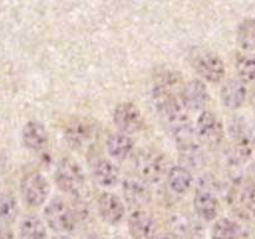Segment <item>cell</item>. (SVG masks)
<instances>
[{
  "label": "cell",
  "mask_w": 255,
  "mask_h": 239,
  "mask_svg": "<svg viewBox=\"0 0 255 239\" xmlns=\"http://www.w3.org/2000/svg\"><path fill=\"white\" fill-rule=\"evenodd\" d=\"M133 166L138 178L147 184L159 183L168 173L167 157L156 148L139 149L134 157Z\"/></svg>",
  "instance_id": "obj_1"
},
{
  "label": "cell",
  "mask_w": 255,
  "mask_h": 239,
  "mask_svg": "<svg viewBox=\"0 0 255 239\" xmlns=\"http://www.w3.org/2000/svg\"><path fill=\"white\" fill-rule=\"evenodd\" d=\"M56 186L64 193L72 197L84 196L86 189V177L82 167L70 157H62L55 171Z\"/></svg>",
  "instance_id": "obj_2"
},
{
  "label": "cell",
  "mask_w": 255,
  "mask_h": 239,
  "mask_svg": "<svg viewBox=\"0 0 255 239\" xmlns=\"http://www.w3.org/2000/svg\"><path fill=\"white\" fill-rule=\"evenodd\" d=\"M97 136V126L87 117H74L66 122L64 127V137L66 143L75 151L90 148Z\"/></svg>",
  "instance_id": "obj_3"
},
{
  "label": "cell",
  "mask_w": 255,
  "mask_h": 239,
  "mask_svg": "<svg viewBox=\"0 0 255 239\" xmlns=\"http://www.w3.org/2000/svg\"><path fill=\"white\" fill-rule=\"evenodd\" d=\"M194 71L211 84H218L226 76V65L222 57L211 50L197 49L191 55Z\"/></svg>",
  "instance_id": "obj_4"
},
{
  "label": "cell",
  "mask_w": 255,
  "mask_h": 239,
  "mask_svg": "<svg viewBox=\"0 0 255 239\" xmlns=\"http://www.w3.org/2000/svg\"><path fill=\"white\" fill-rule=\"evenodd\" d=\"M44 217L47 226L57 233H70L77 223L74 209L64 198L55 197L44 209Z\"/></svg>",
  "instance_id": "obj_5"
},
{
  "label": "cell",
  "mask_w": 255,
  "mask_h": 239,
  "mask_svg": "<svg viewBox=\"0 0 255 239\" xmlns=\"http://www.w3.org/2000/svg\"><path fill=\"white\" fill-rule=\"evenodd\" d=\"M20 192L27 206L37 208L46 202L50 193V184L44 174L31 171L21 178Z\"/></svg>",
  "instance_id": "obj_6"
},
{
  "label": "cell",
  "mask_w": 255,
  "mask_h": 239,
  "mask_svg": "<svg viewBox=\"0 0 255 239\" xmlns=\"http://www.w3.org/2000/svg\"><path fill=\"white\" fill-rule=\"evenodd\" d=\"M196 133L202 143L214 148L218 147L224 139V126L213 111L203 110L197 120Z\"/></svg>",
  "instance_id": "obj_7"
},
{
  "label": "cell",
  "mask_w": 255,
  "mask_h": 239,
  "mask_svg": "<svg viewBox=\"0 0 255 239\" xmlns=\"http://www.w3.org/2000/svg\"><path fill=\"white\" fill-rule=\"evenodd\" d=\"M112 120L120 132L128 136L139 132L144 126V119L141 110L131 101H125L117 105L114 110Z\"/></svg>",
  "instance_id": "obj_8"
},
{
  "label": "cell",
  "mask_w": 255,
  "mask_h": 239,
  "mask_svg": "<svg viewBox=\"0 0 255 239\" xmlns=\"http://www.w3.org/2000/svg\"><path fill=\"white\" fill-rule=\"evenodd\" d=\"M229 134L232 139V148L238 159L246 161L253 154L255 139L253 132L243 119H234L229 124Z\"/></svg>",
  "instance_id": "obj_9"
},
{
  "label": "cell",
  "mask_w": 255,
  "mask_h": 239,
  "mask_svg": "<svg viewBox=\"0 0 255 239\" xmlns=\"http://www.w3.org/2000/svg\"><path fill=\"white\" fill-rule=\"evenodd\" d=\"M127 224L129 234L133 239H154L159 234L156 218L142 209L132 212Z\"/></svg>",
  "instance_id": "obj_10"
},
{
  "label": "cell",
  "mask_w": 255,
  "mask_h": 239,
  "mask_svg": "<svg viewBox=\"0 0 255 239\" xmlns=\"http://www.w3.org/2000/svg\"><path fill=\"white\" fill-rule=\"evenodd\" d=\"M209 92L207 85L202 80L192 79L183 86L181 100L186 110L189 111H203L209 102Z\"/></svg>",
  "instance_id": "obj_11"
},
{
  "label": "cell",
  "mask_w": 255,
  "mask_h": 239,
  "mask_svg": "<svg viewBox=\"0 0 255 239\" xmlns=\"http://www.w3.org/2000/svg\"><path fill=\"white\" fill-rule=\"evenodd\" d=\"M97 211L104 222L111 226H117L124 221L126 207L119 196L111 192H104L100 194L97 201Z\"/></svg>",
  "instance_id": "obj_12"
},
{
  "label": "cell",
  "mask_w": 255,
  "mask_h": 239,
  "mask_svg": "<svg viewBox=\"0 0 255 239\" xmlns=\"http://www.w3.org/2000/svg\"><path fill=\"white\" fill-rule=\"evenodd\" d=\"M193 208L199 219L204 222H212L218 217L221 206L218 198L211 188L201 187L194 194Z\"/></svg>",
  "instance_id": "obj_13"
},
{
  "label": "cell",
  "mask_w": 255,
  "mask_h": 239,
  "mask_svg": "<svg viewBox=\"0 0 255 239\" xmlns=\"http://www.w3.org/2000/svg\"><path fill=\"white\" fill-rule=\"evenodd\" d=\"M122 193L129 206L137 209L148 206L152 201V192L148 184L139 178H126L122 182Z\"/></svg>",
  "instance_id": "obj_14"
},
{
  "label": "cell",
  "mask_w": 255,
  "mask_h": 239,
  "mask_svg": "<svg viewBox=\"0 0 255 239\" xmlns=\"http://www.w3.org/2000/svg\"><path fill=\"white\" fill-rule=\"evenodd\" d=\"M171 231L176 239H203L204 237L201 222L188 214H176L172 217Z\"/></svg>",
  "instance_id": "obj_15"
},
{
  "label": "cell",
  "mask_w": 255,
  "mask_h": 239,
  "mask_svg": "<svg viewBox=\"0 0 255 239\" xmlns=\"http://www.w3.org/2000/svg\"><path fill=\"white\" fill-rule=\"evenodd\" d=\"M248 97L247 85L239 79H228L221 89V101L229 110H238L246 104Z\"/></svg>",
  "instance_id": "obj_16"
},
{
  "label": "cell",
  "mask_w": 255,
  "mask_h": 239,
  "mask_svg": "<svg viewBox=\"0 0 255 239\" xmlns=\"http://www.w3.org/2000/svg\"><path fill=\"white\" fill-rule=\"evenodd\" d=\"M21 139L24 146L32 152H41L49 143V133L46 127L39 121H29L22 128Z\"/></svg>",
  "instance_id": "obj_17"
},
{
  "label": "cell",
  "mask_w": 255,
  "mask_h": 239,
  "mask_svg": "<svg viewBox=\"0 0 255 239\" xmlns=\"http://www.w3.org/2000/svg\"><path fill=\"white\" fill-rule=\"evenodd\" d=\"M92 174L97 183L104 188L115 187L120 181V169L111 159L99 158L92 167Z\"/></svg>",
  "instance_id": "obj_18"
},
{
  "label": "cell",
  "mask_w": 255,
  "mask_h": 239,
  "mask_svg": "<svg viewBox=\"0 0 255 239\" xmlns=\"http://www.w3.org/2000/svg\"><path fill=\"white\" fill-rule=\"evenodd\" d=\"M106 148L110 157L117 161H125L131 156L134 148V141L131 136L122 132H115L107 138Z\"/></svg>",
  "instance_id": "obj_19"
},
{
  "label": "cell",
  "mask_w": 255,
  "mask_h": 239,
  "mask_svg": "<svg viewBox=\"0 0 255 239\" xmlns=\"http://www.w3.org/2000/svg\"><path fill=\"white\" fill-rule=\"evenodd\" d=\"M167 183L169 189L176 194L188 193L189 189L193 186V174L191 169L183 166H174L168 169L167 173Z\"/></svg>",
  "instance_id": "obj_20"
},
{
  "label": "cell",
  "mask_w": 255,
  "mask_h": 239,
  "mask_svg": "<svg viewBox=\"0 0 255 239\" xmlns=\"http://www.w3.org/2000/svg\"><path fill=\"white\" fill-rule=\"evenodd\" d=\"M179 159L186 168L199 169L206 164V154L202 147L194 141L179 144Z\"/></svg>",
  "instance_id": "obj_21"
},
{
  "label": "cell",
  "mask_w": 255,
  "mask_h": 239,
  "mask_svg": "<svg viewBox=\"0 0 255 239\" xmlns=\"http://www.w3.org/2000/svg\"><path fill=\"white\" fill-rule=\"evenodd\" d=\"M20 239H46L47 232L44 222L37 216H27L20 223Z\"/></svg>",
  "instance_id": "obj_22"
},
{
  "label": "cell",
  "mask_w": 255,
  "mask_h": 239,
  "mask_svg": "<svg viewBox=\"0 0 255 239\" xmlns=\"http://www.w3.org/2000/svg\"><path fill=\"white\" fill-rule=\"evenodd\" d=\"M238 46L246 52L255 51V19L247 17L237 29Z\"/></svg>",
  "instance_id": "obj_23"
},
{
  "label": "cell",
  "mask_w": 255,
  "mask_h": 239,
  "mask_svg": "<svg viewBox=\"0 0 255 239\" xmlns=\"http://www.w3.org/2000/svg\"><path fill=\"white\" fill-rule=\"evenodd\" d=\"M17 213H19V206L14 196L6 192H0V223L2 226H7L15 222Z\"/></svg>",
  "instance_id": "obj_24"
},
{
  "label": "cell",
  "mask_w": 255,
  "mask_h": 239,
  "mask_svg": "<svg viewBox=\"0 0 255 239\" xmlns=\"http://www.w3.org/2000/svg\"><path fill=\"white\" fill-rule=\"evenodd\" d=\"M241 229L234 221L229 218H221L212 228L211 239H239Z\"/></svg>",
  "instance_id": "obj_25"
},
{
  "label": "cell",
  "mask_w": 255,
  "mask_h": 239,
  "mask_svg": "<svg viewBox=\"0 0 255 239\" xmlns=\"http://www.w3.org/2000/svg\"><path fill=\"white\" fill-rule=\"evenodd\" d=\"M236 70L238 79L247 82H255V57L248 54H238L236 56Z\"/></svg>",
  "instance_id": "obj_26"
},
{
  "label": "cell",
  "mask_w": 255,
  "mask_h": 239,
  "mask_svg": "<svg viewBox=\"0 0 255 239\" xmlns=\"http://www.w3.org/2000/svg\"><path fill=\"white\" fill-rule=\"evenodd\" d=\"M241 201L255 218V182L248 183L244 187L241 194Z\"/></svg>",
  "instance_id": "obj_27"
},
{
  "label": "cell",
  "mask_w": 255,
  "mask_h": 239,
  "mask_svg": "<svg viewBox=\"0 0 255 239\" xmlns=\"http://www.w3.org/2000/svg\"><path fill=\"white\" fill-rule=\"evenodd\" d=\"M0 239H16L15 234L7 226L0 227Z\"/></svg>",
  "instance_id": "obj_28"
},
{
  "label": "cell",
  "mask_w": 255,
  "mask_h": 239,
  "mask_svg": "<svg viewBox=\"0 0 255 239\" xmlns=\"http://www.w3.org/2000/svg\"><path fill=\"white\" fill-rule=\"evenodd\" d=\"M154 239H176L173 236H169V234H163V233H159L158 236L156 237Z\"/></svg>",
  "instance_id": "obj_29"
},
{
  "label": "cell",
  "mask_w": 255,
  "mask_h": 239,
  "mask_svg": "<svg viewBox=\"0 0 255 239\" xmlns=\"http://www.w3.org/2000/svg\"><path fill=\"white\" fill-rule=\"evenodd\" d=\"M52 239H71V238H70V237H67V236H64V234H60V236L54 237Z\"/></svg>",
  "instance_id": "obj_30"
},
{
  "label": "cell",
  "mask_w": 255,
  "mask_h": 239,
  "mask_svg": "<svg viewBox=\"0 0 255 239\" xmlns=\"http://www.w3.org/2000/svg\"><path fill=\"white\" fill-rule=\"evenodd\" d=\"M86 239H101L100 238V237H97L96 234H92V236H90V237H87Z\"/></svg>",
  "instance_id": "obj_31"
},
{
  "label": "cell",
  "mask_w": 255,
  "mask_h": 239,
  "mask_svg": "<svg viewBox=\"0 0 255 239\" xmlns=\"http://www.w3.org/2000/svg\"><path fill=\"white\" fill-rule=\"evenodd\" d=\"M254 133H255V120H254Z\"/></svg>",
  "instance_id": "obj_32"
}]
</instances>
